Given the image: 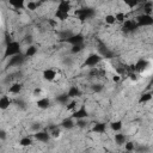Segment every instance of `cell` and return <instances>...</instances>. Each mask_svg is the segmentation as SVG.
<instances>
[{
  "label": "cell",
  "mask_w": 153,
  "mask_h": 153,
  "mask_svg": "<svg viewBox=\"0 0 153 153\" xmlns=\"http://www.w3.org/2000/svg\"><path fill=\"white\" fill-rule=\"evenodd\" d=\"M6 49V51H5V57H12V56H14V55H17L18 53H19V44L17 43V42H8L7 43V47L5 48Z\"/></svg>",
  "instance_id": "obj_1"
},
{
  "label": "cell",
  "mask_w": 153,
  "mask_h": 153,
  "mask_svg": "<svg viewBox=\"0 0 153 153\" xmlns=\"http://www.w3.org/2000/svg\"><path fill=\"white\" fill-rule=\"evenodd\" d=\"M136 23L139 26H149L153 24V16H149V14H145V13H141L140 16L136 17Z\"/></svg>",
  "instance_id": "obj_2"
},
{
  "label": "cell",
  "mask_w": 153,
  "mask_h": 153,
  "mask_svg": "<svg viewBox=\"0 0 153 153\" xmlns=\"http://www.w3.org/2000/svg\"><path fill=\"white\" fill-rule=\"evenodd\" d=\"M87 116H88V112H87L86 108L84 105H80V106L76 108V110H74L72 112L71 117H73L74 120H80V118H86Z\"/></svg>",
  "instance_id": "obj_3"
},
{
  "label": "cell",
  "mask_w": 153,
  "mask_h": 153,
  "mask_svg": "<svg viewBox=\"0 0 153 153\" xmlns=\"http://www.w3.org/2000/svg\"><path fill=\"white\" fill-rule=\"evenodd\" d=\"M42 76H43V79H44L45 81L51 82V81H54V80L57 78V72H56L55 69H53V68H47V69L43 71Z\"/></svg>",
  "instance_id": "obj_4"
},
{
  "label": "cell",
  "mask_w": 153,
  "mask_h": 153,
  "mask_svg": "<svg viewBox=\"0 0 153 153\" xmlns=\"http://www.w3.org/2000/svg\"><path fill=\"white\" fill-rule=\"evenodd\" d=\"M102 61V57L97 54H91L88 57H86L85 60V65L88 66V67H94L97 63H99Z\"/></svg>",
  "instance_id": "obj_5"
},
{
  "label": "cell",
  "mask_w": 153,
  "mask_h": 153,
  "mask_svg": "<svg viewBox=\"0 0 153 153\" xmlns=\"http://www.w3.org/2000/svg\"><path fill=\"white\" fill-rule=\"evenodd\" d=\"M56 10L66 12V13H69L72 11V4H71L69 0H60V2L57 4V8Z\"/></svg>",
  "instance_id": "obj_6"
},
{
  "label": "cell",
  "mask_w": 153,
  "mask_h": 153,
  "mask_svg": "<svg viewBox=\"0 0 153 153\" xmlns=\"http://www.w3.org/2000/svg\"><path fill=\"white\" fill-rule=\"evenodd\" d=\"M12 105V98L8 94H2L0 98V109L6 110Z\"/></svg>",
  "instance_id": "obj_7"
},
{
  "label": "cell",
  "mask_w": 153,
  "mask_h": 153,
  "mask_svg": "<svg viewBox=\"0 0 153 153\" xmlns=\"http://www.w3.org/2000/svg\"><path fill=\"white\" fill-rule=\"evenodd\" d=\"M36 105L38 109L41 110H45L50 106V99L48 97H38L37 102H36Z\"/></svg>",
  "instance_id": "obj_8"
},
{
  "label": "cell",
  "mask_w": 153,
  "mask_h": 153,
  "mask_svg": "<svg viewBox=\"0 0 153 153\" xmlns=\"http://www.w3.org/2000/svg\"><path fill=\"white\" fill-rule=\"evenodd\" d=\"M33 137L41 142H47L49 139H50V135H49V131H36L33 134Z\"/></svg>",
  "instance_id": "obj_9"
},
{
  "label": "cell",
  "mask_w": 153,
  "mask_h": 153,
  "mask_svg": "<svg viewBox=\"0 0 153 153\" xmlns=\"http://www.w3.org/2000/svg\"><path fill=\"white\" fill-rule=\"evenodd\" d=\"M33 136H29V135H25V136H23V137H20L19 139V141H18V143H19V146L20 147H29V146H31L32 143H33Z\"/></svg>",
  "instance_id": "obj_10"
},
{
  "label": "cell",
  "mask_w": 153,
  "mask_h": 153,
  "mask_svg": "<svg viewBox=\"0 0 153 153\" xmlns=\"http://www.w3.org/2000/svg\"><path fill=\"white\" fill-rule=\"evenodd\" d=\"M23 90V85L20 82H13L8 87V93L10 94H19Z\"/></svg>",
  "instance_id": "obj_11"
},
{
  "label": "cell",
  "mask_w": 153,
  "mask_h": 153,
  "mask_svg": "<svg viewBox=\"0 0 153 153\" xmlns=\"http://www.w3.org/2000/svg\"><path fill=\"white\" fill-rule=\"evenodd\" d=\"M109 127H110V129H111L112 131L118 133V131H121L122 128H123V122H122L121 120H115V121H111V122H110Z\"/></svg>",
  "instance_id": "obj_12"
},
{
  "label": "cell",
  "mask_w": 153,
  "mask_h": 153,
  "mask_svg": "<svg viewBox=\"0 0 153 153\" xmlns=\"http://www.w3.org/2000/svg\"><path fill=\"white\" fill-rule=\"evenodd\" d=\"M49 135L51 139H59L61 135H62V128L61 127H54L49 130Z\"/></svg>",
  "instance_id": "obj_13"
},
{
  "label": "cell",
  "mask_w": 153,
  "mask_h": 153,
  "mask_svg": "<svg viewBox=\"0 0 153 153\" xmlns=\"http://www.w3.org/2000/svg\"><path fill=\"white\" fill-rule=\"evenodd\" d=\"M127 76L131 82H136V81H139L141 79V74L139 72H136V71H129L127 73Z\"/></svg>",
  "instance_id": "obj_14"
},
{
  "label": "cell",
  "mask_w": 153,
  "mask_h": 153,
  "mask_svg": "<svg viewBox=\"0 0 153 153\" xmlns=\"http://www.w3.org/2000/svg\"><path fill=\"white\" fill-rule=\"evenodd\" d=\"M152 98H153V93H152V92H145V93H142V94L140 96V98H139V104L148 103L149 100H152Z\"/></svg>",
  "instance_id": "obj_15"
},
{
  "label": "cell",
  "mask_w": 153,
  "mask_h": 153,
  "mask_svg": "<svg viewBox=\"0 0 153 153\" xmlns=\"http://www.w3.org/2000/svg\"><path fill=\"white\" fill-rule=\"evenodd\" d=\"M54 18H56L59 22H65V20H67V19L69 18V13H66V12H62V11L56 10Z\"/></svg>",
  "instance_id": "obj_16"
},
{
  "label": "cell",
  "mask_w": 153,
  "mask_h": 153,
  "mask_svg": "<svg viewBox=\"0 0 153 153\" xmlns=\"http://www.w3.org/2000/svg\"><path fill=\"white\" fill-rule=\"evenodd\" d=\"M37 7H38V2L35 1V0H27V1L25 2V8H26L27 11H30V12L36 11Z\"/></svg>",
  "instance_id": "obj_17"
},
{
  "label": "cell",
  "mask_w": 153,
  "mask_h": 153,
  "mask_svg": "<svg viewBox=\"0 0 153 153\" xmlns=\"http://www.w3.org/2000/svg\"><path fill=\"white\" fill-rule=\"evenodd\" d=\"M8 2L14 8H24L26 0H8Z\"/></svg>",
  "instance_id": "obj_18"
},
{
  "label": "cell",
  "mask_w": 153,
  "mask_h": 153,
  "mask_svg": "<svg viewBox=\"0 0 153 153\" xmlns=\"http://www.w3.org/2000/svg\"><path fill=\"white\" fill-rule=\"evenodd\" d=\"M114 140H115V142H116L117 145H124V142L127 141V137H126L124 134H121V133L118 131V133L115 134Z\"/></svg>",
  "instance_id": "obj_19"
},
{
  "label": "cell",
  "mask_w": 153,
  "mask_h": 153,
  "mask_svg": "<svg viewBox=\"0 0 153 153\" xmlns=\"http://www.w3.org/2000/svg\"><path fill=\"white\" fill-rule=\"evenodd\" d=\"M142 13H145V14H149V16H152V14H153V5H152V2L146 1V2L143 4Z\"/></svg>",
  "instance_id": "obj_20"
},
{
  "label": "cell",
  "mask_w": 153,
  "mask_h": 153,
  "mask_svg": "<svg viewBox=\"0 0 153 153\" xmlns=\"http://www.w3.org/2000/svg\"><path fill=\"white\" fill-rule=\"evenodd\" d=\"M104 23L106 24V25H114V24H116L117 22H116V18H115V14H111V13H109V14H105L104 16Z\"/></svg>",
  "instance_id": "obj_21"
},
{
  "label": "cell",
  "mask_w": 153,
  "mask_h": 153,
  "mask_svg": "<svg viewBox=\"0 0 153 153\" xmlns=\"http://www.w3.org/2000/svg\"><path fill=\"white\" fill-rule=\"evenodd\" d=\"M115 18H116V22L120 23V24H123L126 20H127V14L122 11H118L115 13Z\"/></svg>",
  "instance_id": "obj_22"
},
{
  "label": "cell",
  "mask_w": 153,
  "mask_h": 153,
  "mask_svg": "<svg viewBox=\"0 0 153 153\" xmlns=\"http://www.w3.org/2000/svg\"><path fill=\"white\" fill-rule=\"evenodd\" d=\"M76 108H78V102L75 99H71L68 103H66V110L67 111L73 112L74 110H76Z\"/></svg>",
  "instance_id": "obj_23"
},
{
  "label": "cell",
  "mask_w": 153,
  "mask_h": 153,
  "mask_svg": "<svg viewBox=\"0 0 153 153\" xmlns=\"http://www.w3.org/2000/svg\"><path fill=\"white\" fill-rule=\"evenodd\" d=\"M75 126V122H74V118L73 117H69L68 120H65L62 122V127L63 128H73Z\"/></svg>",
  "instance_id": "obj_24"
},
{
  "label": "cell",
  "mask_w": 153,
  "mask_h": 153,
  "mask_svg": "<svg viewBox=\"0 0 153 153\" xmlns=\"http://www.w3.org/2000/svg\"><path fill=\"white\" fill-rule=\"evenodd\" d=\"M135 149V143L133 141H126L124 142V151L127 152H133Z\"/></svg>",
  "instance_id": "obj_25"
},
{
  "label": "cell",
  "mask_w": 153,
  "mask_h": 153,
  "mask_svg": "<svg viewBox=\"0 0 153 153\" xmlns=\"http://www.w3.org/2000/svg\"><path fill=\"white\" fill-rule=\"evenodd\" d=\"M36 51H37V49L33 45H30V47H27V49L25 51V56H33L36 54Z\"/></svg>",
  "instance_id": "obj_26"
},
{
  "label": "cell",
  "mask_w": 153,
  "mask_h": 153,
  "mask_svg": "<svg viewBox=\"0 0 153 153\" xmlns=\"http://www.w3.org/2000/svg\"><path fill=\"white\" fill-rule=\"evenodd\" d=\"M124 1V4L129 7V8H134L137 4H139V0H123Z\"/></svg>",
  "instance_id": "obj_27"
},
{
  "label": "cell",
  "mask_w": 153,
  "mask_h": 153,
  "mask_svg": "<svg viewBox=\"0 0 153 153\" xmlns=\"http://www.w3.org/2000/svg\"><path fill=\"white\" fill-rule=\"evenodd\" d=\"M121 80H122V75H121V74L115 73V74H112V75H111V81H112V82L117 84V82H120Z\"/></svg>",
  "instance_id": "obj_28"
},
{
  "label": "cell",
  "mask_w": 153,
  "mask_h": 153,
  "mask_svg": "<svg viewBox=\"0 0 153 153\" xmlns=\"http://www.w3.org/2000/svg\"><path fill=\"white\" fill-rule=\"evenodd\" d=\"M42 92H43V90H42L41 87H35V88L32 90V96H33V97H41Z\"/></svg>",
  "instance_id": "obj_29"
},
{
  "label": "cell",
  "mask_w": 153,
  "mask_h": 153,
  "mask_svg": "<svg viewBox=\"0 0 153 153\" xmlns=\"http://www.w3.org/2000/svg\"><path fill=\"white\" fill-rule=\"evenodd\" d=\"M48 24L54 29V27H56V26L59 25V20H57L56 18H51V19H49V20H48Z\"/></svg>",
  "instance_id": "obj_30"
},
{
  "label": "cell",
  "mask_w": 153,
  "mask_h": 153,
  "mask_svg": "<svg viewBox=\"0 0 153 153\" xmlns=\"http://www.w3.org/2000/svg\"><path fill=\"white\" fill-rule=\"evenodd\" d=\"M94 130L98 131V133H103L105 130V124H96Z\"/></svg>",
  "instance_id": "obj_31"
},
{
  "label": "cell",
  "mask_w": 153,
  "mask_h": 153,
  "mask_svg": "<svg viewBox=\"0 0 153 153\" xmlns=\"http://www.w3.org/2000/svg\"><path fill=\"white\" fill-rule=\"evenodd\" d=\"M81 49H82V48H81L80 44H73V47H72V53H79Z\"/></svg>",
  "instance_id": "obj_32"
},
{
  "label": "cell",
  "mask_w": 153,
  "mask_h": 153,
  "mask_svg": "<svg viewBox=\"0 0 153 153\" xmlns=\"http://www.w3.org/2000/svg\"><path fill=\"white\" fill-rule=\"evenodd\" d=\"M79 93V91H78V88H75V87H73L72 88V91L68 93V97H75L76 94Z\"/></svg>",
  "instance_id": "obj_33"
}]
</instances>
